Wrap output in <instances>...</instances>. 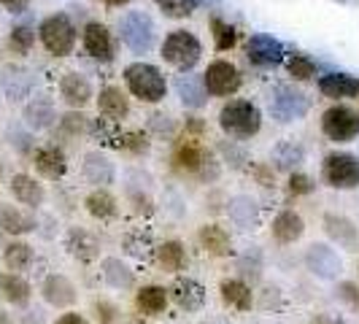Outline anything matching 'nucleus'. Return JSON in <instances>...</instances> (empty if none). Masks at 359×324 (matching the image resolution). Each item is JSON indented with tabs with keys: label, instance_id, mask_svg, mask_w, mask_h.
<instances>
[{
	"label": "nucleus",
	"instance_id": "nucleus-54",
	"mask_svg": "<svg viewBox=\"0 0 359 324\" xmlns=\"http://www.w3.org/2000/svg\"><path fill=\"white\" fill-rule=\"evenodd\" d=\"M203 324H230L227 319H208V322H203Z\"/></svg>",
	"mask_w": 359,
	"mask_h": 324
},
{
	"label": "nucleus",
	"instance_id": "nucleus-11",
	"mask_svg": "<svg viewBox=\"0 0 359 324\" xmlns=\"http://www.w3.org/2000/svg\"><path fill=\"white\" fill-rule=\"evenodd\" d=\"M168 295H170L173 303H176L181 311H187V313H198V311H203V306H205V287L200 284L198 278H189V276H179V278L170 284Z\"/></svg>",
	"mask_w": 359,
	"mask_h": 324
},
{
	"label": "nucleus",
	"instance_id": "nucleus-6",
	"mask_svg": "<svg viewBox=\"0 0 359 324\" xmlns=\"http://www.w3.org/2000/svg\"><path fill=\"white\" fill-rule=\"evenodd\" d=\"M324 135L335 144H348L359 138V111L351 106H332L322 114Z\"/></svg>",
	"mask_w": 359,
	"mask_h": 324
},
{
	"label": "nucleus",
	"instance_id": "nucleus-26",
	"mask_svg": "<svg viewBox=\"0 0 359 324\" xmlns=\"http://www.w3.org/2000/svg\"><path fill=\"white\" fill-rule=\"evenodd\" d=\"M176 92H179L181 103L187 108H203L205 106V97H208L203 79L192 76V73H181L179 79H176Z\"/></svg>",
	"mask_w": 359,
	"mask_h": 324
},
{
	"label": "nucleus",
	"instance_id": "nucleus-35",
	"mask_svg": "<svg viewBox=\"0 0 359 324\" xmlns=\"http://www.w3.org/2000/svg\"><path fill=\"white\" fill-rule=\"evenodd\" d=\"M36 254H33V246L30 243H22V241H14L3 249V262L8 270H27L33 265Z\"/></svg>",
	"mask_w": 359,
	"mask_h": 324
},
{
	"label": "nucleus",
	"instance_id": "nucleus-4",
	"mask_svg": "<svg viewBox=\"0 0 359 324\" xmlns=\"http://www.w3.org/2000/svg\"><path fill=\"white\" fill-rule=\"evenodd\" d=\"M38 38L43 43V49L54 57H68L76 46V27L65 14H52L41 22Z\"/></svg>",
	"mask_w": 359,
	"mask_h": 324
},
{
	"label": "nucleus",
	"instance_id": "nucleus-1",
	"mask_svg": "<svg viewBox=\"0 0 359 324\" xmlns=\"http://www.w3.org/2000/svg\"><path fill=\"white\" fill-rule=\"evenodd\" d=\"M219 127L238 141H246L259 133L262 127V111L249 100H230L219 111Z\"/></svg>",
	"mask_w": 359,
	"mask_h": 324
},
{
	"label": "nucleus",
	"instance_id": "nucleus-39",
	"mask_svg": "<svg viewBox=\"0 0 359 324\" xmlns=\"http://www.w3.org/2000/svg\"><path fill=\"white\" fill-rule=\"evenodd\" d=\"M211 30H214V43L219 52L233 49L235 41H238V33H235L233 25H227V22H222V19H214V22H211Z\"/></svg>",
	"mask_w": 359,
	"mask_h": 324
},
{
	"label": "nucleus",
	"instance_id": "nucleus-30",
	"mask_svg": "<svg viewBox=\"0 0 359 324\" xmlns=\"http://www.w3.org/2000/svg\"><path fill=\"white\" fill-rule=\"evenodd\" d=\"M0 295L11 306H27L33 292H30V284L19 273H6V276H0Z\"/></svg>",
	"mask_w": 359,
	"mask_h": 324
},
{
	"label": "nucleus",
	"instance_id": "nucleus-46",
	"mask_svg": "<svg viewBox=\"0 0 359 324\" xmlns=\"http://www.w3.org/2000/svg\"><path fill=\"white\" fill-rule=\"evenodd\" d=\"M116 306L114 303H108V300H97L95 303V316H97V322L100 324H114L116 322Z\"/></svg>",
	"mask_w": 359,
	"mask_h": 324
},
{
	"label": "nucleus",
	"instance_id": "nucleus-32",
	"mask_svg": "<svg viewBox=\"0 0 359 324\" xmlns=\"http://www.w3.org/2000/svg\"><path fill=\"white\" fill-rule=\"evenodd\" d=\"M157 259L168 273H179L187 268V252L181 241H165L157 246Z\"/></svg>",
	"mask_w": 359,
	"mask_h": 324
},
{
	"label": "nucleus",
	"instance_id": "nucleus-51",
	"mask_svg": "<svg viewBox=\"0 0 359 324\" xmlns=\"http://www.w3.org/2000/svg\"><path fill=\"white\" fill-rule=\"evenodd\" d=\"M57 324H87V319H84L81 313H62V316L57 319Z\"/></svg>",
	"mask_w": 359,
	"mask_h": 324
},
{
	"label": "nucleus",
	"instance_id": "nucleus-31",
	"mask_svg": "<svg viewBox=\"0 0 359 324\" xmlns=\"http://www.w3.org/2000/svg\"><path fill=\"white\" fill-rule=\"evenodd\" d=\"M168 289L165 287H157V284H149V287L138 289V295H135V303H138V308L144 311V313H149V316H157V313H162L165 308H168Z\"/></svg>",
	"mask_w": 359,
	"mask_h": 324
},
{
	"label": "nucleus",
	"instance_id": "nucleus-49",
	"mask_svg": "<svg viewBox=\"0 0 359 324\" xmlns=\"http://www.w3.org/2000/svg\"><path fill=\"white\" fill-rule=\"evenodd\" d=\"M311 324H346V319L338 316V313H319Z\"/></svg>",
	"mask_w": 359,
	"mask_h": 324
},
{
	"label": "nucleus",
	"instance_id": "nucleus-36",
	"mask_svg": "<svg viewBox=\"0 0 359 324\" xmlns=\"http://www.w3.org/2000/svg\"><path fill=\"white\" fill-rule=\"evenodd\" d=\"M176 162H179V168H184V170H200L208 162V154H205V149L198 141L187 138L179 146V151H176Z\"/></svg>",
	"mask_w": 359,
	"mask_h": 324
},
{
	"label": "nucleus",
	"instance_id": "nucleus-50",
	"mask_svg": "<svg viewBox=\"0 0 359 324\" xmlns=\"http://www.w3.org/2000/svg\"><path fill=\"white\" fill-rule=\"evenodd\" d=\"M22 324H46V319H43V311H27L25 313V319H22Z\"/></svg>",
	"mask_w": 359,
	"mask_h": 324
},
{
	"label": "nucleus",
	"instance_id": "nucleus-47",
	"mask_svg": "<svg viewBox=\"0 0 359 324\" xmlns=\"http://www.w3.org/2000/svg\"><path fill=\"white\" fill-rule=\"evenodd\" d=\"M335 295H338V300L348 303V306H354V308L359 306V289H357V284H351V281H343V284H338Z\"/></svg>",
	"mask_w": 359,
	"mask_h": 324
},
{
	"label": "nucleus",
	"instance_id": "nucleus-41",
	"mask_svg": "<svg viewBox=\"0 0 359 324\" xmlns=\"http://www.w3.org/2000/svg\"><path fill=\"white\" fill-rule=\"evenodd\" d=\"M33 41H36V33L30 27H14L8 36V49L14 54H27L33 49Z\"/></svg>",
	"mask_w": 359,
	"mask_h": 324
},
{
	"label": "nucleus",
	"instance_id": "nucleus-16",
	"mask_svg": "<svg viewBox=\"0 0 359 324\" xmlns=\"http://www.w3.org/2000/svg\"><path fill=\"white\" fill-rule=\"evenodd\" d=\"M33 165L36 170L49 181H60L68 170V160H65V151L57 149V146H43L33 154Z\"/></svg>",
	"mask_w": 359,
	"mask_h": 324
},
{
	"label": "nucleus",
	"instance_id": "nucleus-40",
	"mask_svg": "<svg viewBox=\"0 0 359 324\" xmlns=\"http://www.w3.org/2000/svg\"><path fill=\"white\" fill-rule=\"evenodd\" d=\"M157 6L162 8L165 17H173V19H184L189 17L195 8H198L200 0H154Z\"/></svg>",
	"mask_w": 359,
	"mask_h": 324
},
{
	"label": "nucleus",
	"instance_id": "nucleus-3",
	"mask_svg": "<svg viewBox=\"0 0 359 324\" xmlns=\"http://www.w3.org/2000/svg\"><path fill=\"white\" fill-rule=\"evenodd\" d=\"M160 52L168 65H173V68L187 73L200 62L203 46H200V41L189 30H173V33L165 36Z\"/></svg>",
	"mask_w": 359,
	"mask_h": 324
},
{
	"label": "nucleus",
	"instance_id": "nucleus-44",
	"mask_svg": "<svg viewBox=\"0 0 359 324\" xmlns=\"http://www.w3.org/2000/svg\"><path fill=\"white\" fill-rule=\"evenodd\" d=\"M313 189H316V184L306 173H292L289 176V192L292 195H311Z\"/></svg>",
	"mask_w": 359,
	"mask_h": 324
},
{
	"label": "nucleus",
	"instance_id": "nucleus-34",
	"mask_svg": "<svg viewBox=\"0 0 359 324\" xmlns=\"http://www.w3.org/2000/svg\"><path fill=\"white\" fill-rule=\"evenodd\" d=\"M84 205H87V211H90L95 219H114L116 211H119V208H116V198H114L111 192H106L103 187L95 189L92 195H87Z\"/></svg>",
	"mask_w": 359,
	"mask_h": 324
},
{
	"label": "nucleus",
	"instance_id": "nucleus-29",
	"mask_svg": "<svg viewBox=\"0 0 359 324\" xmlns=\"http://www.w3.org/2000/svg\"><path fill=\"white\" fill-rule=\"evenodd\" d=\"M97 106H100V114H103L106 119H114V122L125 119L127 114H130V103H127L125 92L119 90V87H106V90H100Z\"/></svg>",
	"mask_w": 359,
	"mask_h": 324
},
{
	"label": "nucleus",
	"instance_id": "nucleus-8",
	"mask_svg": "<svg viewBox=\"0 0 359 324\" xmlns=\"http://www.w3.org/2000/svg\"><path fill=\"white\" fill-rule=\"evenodd\" d=\"M119 36L135 54H144L154 46V22L144 11H127L119 22Z\"/></svg>",
	"mask_w": 359,
	"mask_h": 324
},
{
	"label": "nucleus",
	"instance_id": "nucleus-56",
	"mask_svg": "<svg viewBox=\"0 0 359 324\" xmlns=\"http://www.w3.org/2000/svg\"><path fill=\"white\" fill-rule=\"evenodd\" d=\"M0 324H11V319H8L6 313H0Z\"/></svg>",
	"mask_w": 359,
	"mask_h": 324
},
{
	"label": "nucleus",
	"instance_id": "nucleus-9",
	"mask_svg": "<svg viewBox=\"0 0 359 324\" xmlns=\"http://www.w3.org/2000/svg\"><path fill=\"white\" fill-rule=\"evenodd\" d=\"M203 84L214 97H230L241 90V73L230 60H214L203 73Z\"/></svg>",
	"mask_w": 359,
	"mask_h": 324
},
{
	"label": "nucleus",
	"instance_id": "nucleus-14",
	"mask_svg": "<svg viewBox=\"0 0 359 324\" xmlns=\"http://www.w3.org/2000/svg\"><path fill=\"white\" fill-rule=\"evenodd\" d=\"M65 249L79 262H95L100 254V241L84 227H71L65 235Z\"/></svg>",
	"mask_w": 359,
	"mask_h": 324
},
{
	"label": "nucleus",
	"instance_id": "nucleus-55",
	"mask_svg": "<svg viewBox=\"0 0 359 324\" xmlns=\"http://www.w3.org/2000/svg\"><path fill=\"white\" fill-rule=\"evenodd\" d=\"M106 3H108V6H125L127 0H106Z\"/></svg>",
	"mask_w": 359,
	"mask_h": 324
},
{
	"label": "nucleus",
	"instance_id": "nucleus-12",
	"mask_svg": "<svg viewBox=\"0 0 359 324\" xmlns=\"http://www.w3.org/2000/svg\"><path fill=\"white\" fill-rule=\"evenodd\" d=\"M246 57H249L252 65H259V68L278 65V62L284 60V43L276 41L273 36L257 33V36H252L249 43H246Z\"/></svg>",
	"mask_w": 359,
	"mask_h": 324
},
{
	"label": "nucleus",
	"instance_id": "nucleus-52",
	"mask_svg": "<svg viewBox=\"0 0 359 324\" xmlns=\"http://www.w3.org/2000/svg\"><path fill=\"white\" fill-rule=\"evenodd\" d=\"M0 3H3L6 8H11L14 14H22V11H25V6H27L25 0H0Z\"/></svg>",
	"mask_w": 359,
	"mask_h": 324
},
{
	"label": "nucleus",
	"instance_id": "nucleus-42",
	"mask_svg": "<svg viewBox=\"0 0 359 324\" xmlns=\"http://www.w3.org/2000/svg\"><path fill=\"white\" fill-rule=\"evenodd\" d=\"M238 270H241L243 276L257 278V276H259V270H262V252H259L257 246H249V249L243 252V257L238 259Z\"/></svg>",
	"mask_w": 359,
	"mask_h": 324
},
{
	"label": "nucleus",
	"instance_id": "nucleus-13",
	"mask_svg": "<svg viewBox=\"0 0 359 324\" xmlns=\"http://www.w3.org/2000/svg\"><path fill=\"white\" fill-rule=\"evenodd\" d=\"M227 214H230V222H233L238 230L252 233V230L259 227L262 208H259V203H257L252 195H235V198L227 203Z\"/></svg>",
	"mask_w": 359,
	"mask_h": 324
},
{
	"label": "nucleus",
	"instance_id": "nucleus-7",
	"mask_svg": "<svg viewBox=\"0 0 359 324\" xmlns=\"http://www.w3.org/2000/svg\"><path fill=\"white\" fill-rule=\"evenodd\" d=\"M324 181L332 189H357L359 187V157L346 154V151H335L324 157Z\"/></svg>",
	"mask_w": 359,
	"mask_h": 324
},
{
	"label": "nucleus",
	"instance_id": "nucleus-2",
	"mask_svg": "<svg viewBox=\"0 0 359 324\" xmlns=\"http://www.w3.org/2000/svg\"><path fill=\"white\" fill-rule=\"evenodd\" d=\"M125 84L133 97L141 103H160L168 92V81L157 65L149 62H133L125 68Z\"/></svg>",
	"mask_w": 359,
	"mask_h": 324
},
{
	"label": "nucleus",
	"instance_id": "nucleus-57",
	"mask_svg": "<svg viewBox=\"0 0 359 324\" xmlns=\"http://www.w3.org/2000/svg\"><path fill=\"white\" fill-rule=\"evenodd\" d=\"M3 235H6V230H3V227H0V249H3Z\"/></svg>",
	"mask_w": 359,
	"mask_h": 324
},
{
	"label": "nucleus",
	"instance_id": "nucleus-25",
	"mask_svg": "<svg viewBox=\"0 0 359 324\" xmlns=\"http://www.w3.org/2000/svg\"><path fill=\"white\" fill-rule=\"evenodd\" d=\"M100 270H103V278H106V284L111 289H122L125 292V289L135 287V273L119 257H106L100 262Z\"/></svg>",
	"mask_w": 359,
	"mask_h": 324
},
{
	"label": "nucleus",
	"instance_id": "nucleus-21",
	"mask_svg": "<svg viewBox=\"0 0 359 324\" xmlns=\"http://www.w3.org/2000/svg\"><path fill=\"white\" fill-rule=\"evenodd\" d=\"M84 179L90 181V184H95L97 189H100V187H108V184H114V179H116L114 162L108 160L106 154H100V151L84 154Z\"/></svg>",
	"mask_w": 359,
	"mask_h": 324
},
{
	"label": "nucleus",
	"instance_id": "nucleus-10",
	"mask_svg": "<svg viewBox=\"0 0 359 324\" xmlns=\"http://www.w3.org/2000/svg\"><path fill=\"white\" fill-rule=\"evenodd\" d=\"M306 268L316 278H322V281H335L343 270V259L332 246H327V243H311L306 252Z\"/></svg>",
	"mask_w": 359,
	"mask_h": 324
},
{
	"label": "nucleus",
	"instance_id": "nucleus-5",
	"mask_svg": "<svg viewBox=\"0 0 359 324\" xmlns=\"http://www.w3.org/2000/svg\"><path fill=\"white\" fill-rule=\"evenodd\" d=\"M311 108V100H308L306 92L294 90L289 84H278L270 92V114L276 122L281 125H289V122H300Z\"/></svg>",
	"mask_w": 359,
	"mask_h": 324
},
{
	"label": "nucleus",
	"instance_id": "nucleus-24",
	"mask_svg": "<svg viewBox=\"0 0 359 324\" xmlns=\"http://www.w3.org/2000/svg\"><path fill=\"white\" fill-rule=\"evenodd\" d=\"M11 195H14L22 205H27V208H38V205H43V200H46L43 187H41L36 179H30L27 173H17V176L11 179Z\"/></svg>",
	"mask_w": 359,
	"mask_h": 324
},
{
	"label": "nucleus",
	"instance_id": "nucleus-37",
	"mask_svg": "<svg viewBox=\"0 0 359 324\" xmlns=\"http://www.w3.org/2000/svg\"><path fill=\"white\" fill-rule=\"evenodd\" d=\"M25 119H27V125L36 127V130H46V127L52 125L54 119V106L49 97H38V100H33L30 106L25 108Z\"/></svg>",
	"mask_w": 359,
	"mask_h": 324
},
{
	"label": "nucleus",
	"instance_id": "nucleus-45",
	"mask_svg": "<svg viewBox=\"0 0 359 324\" xmlns=\"http://www.w3.org/2000/svg\"><path fill=\"white\" fill-rule=\"evenodd\" d=\"M146 246H149V235H144V230L125 235V249L130 254H135V257H146Z\"/></svg>",
	"mask_w": 359,
	"mask_h": 324
},
{
	"label": "nucleus",
	"instance_id": "nucleus-22",
	"mask_svg": "<svg viewBox=\"0 0 359 324\" xmlns=\"http://www.w3.org/2000/svg\"><path fill=\"white\" fill-rule=\"evenodd\" d=\"M273 238L278 241V243H294V241H300L303 233H306V222H303V216L294 214V211H281V214L273 219Z\"/></svg>",
	"mask_w": 359,
	"mask_h": 324
},
{
	"label": "nucleus",
	"instance_id": "nucleus-20",
	"mask_svg": "<svg viewBox=\"0 0 359 324\" xmlns=\"http://www.w3.org/2000/svg\"><path fill=\"white\" fill-rule=\"evenodd\" d=\"M324 230H327V235H330L338 246L348 249V252L357 249L359 233H357V227H354L351 219H346V216H341V214H327L324 216Z\"/></svg>",
	"mask_w": 359,
	"mask_h": 324
},
{
	"label": "nucleus",
	"instance_id": "nucleus-15",
	"mask_svg": "<svg viewBox=\"0 0 359 324\" xmlns=\"http://www.w3.org/2000/svg\"><path fill=\"white\" fill-rule=\"evenodd\" d=\"M43 300L54 308H68L76 303V287H73L71 278H65L62 273H52L43 278V287H41Z\"/></svg>",
	"mask_w": 359,
	"mask_h": 324
},
{
	"label": "nucleus",
	"instance_id": "nucleus-33",
	"mask_svg": "<svg viewBox=\"0 0 359 324\" xmlns=\"http://www.w3.org/2000/svg\"><path fill=\"white\" fill-rule=\"evenodd\" d=\"M270 160H273V165L278 170H294L300 162L306 160V151H303V146L292 144V141H281V144L273 149Z\"/></svg>",
	"mask_w": 359,
	"mask_h": 324
},
{
	"label": "nucleus",
	"instance_id": "nucleus-17",
	"mask_svg": "<svg viewBox=\"0 0 359 324\" xmlns=\"http://www.w3.org/2000/svg\"><path fill=\"white\" fill-rule=\"evenodd\" d=\"M60 95H62V100L68 106L84 108L92 100V84L87 81V76L71 71L60 79Z\"/></svg>",
	"mask_w": 359,
	"mask_h": 324
},
{
	"label": "nucleus",
	"instance_id": "nucleus-18",
	"mask_svg": "<svg viewBox=\"0 0 359 324\" xmlns=\"http://www.w3.org/2000/svg\"><path fill=\"white\" fill-rule=\"evenodd\" d=\"M81 41H84V49H87V54H90V57H95V60H103V62H108V60L114 57V43H111V33H108L106 25H100V22H90V25L84 27V36H81Z\"/></svg>",
	"mask_w": 359,
	"mask_h": 324
},
{
	"label": "nucleus",
	"instance_id": "nucleus-43",
	"mask_svg": "<svg viewBox=\"0 0 359 324\" xmlns=\"http://www.w3.org/2000/svg\"><path fill=\"white\" fill-rule=\"evenodd\" d=\"M119 149L133 151V154H146L149 151V141H146L144 133H125V135H119Z\"/></svg>",
	"mask_w": 359,
	"mask_h": 324
},
{
	"label": "nucleus",
	"instance_id": "nucleus-19",
	"mask_svg": "<svg viewBox=\"0 0 359 324\" xmlns=\"http://www.w3.org/2000/svg\"><path fill=\"white\" fill-rule=\"evenodd\" d=\"M319 92L324 97L343 100V97H359V79L348 73H327L319 79Z\"/></svg>",
	"mask_w": 359,
	"mask_h": 324
},
{
	"label": "nucleus",
	"instance_id": "nucleus-27",
	"mask_svg": "<svg viewBox=\"0 0 359 324\" xmlns=\"http://www.w3.org/2000/svg\"><path fill=\"white\" fill-rule=\"evenodd\" d=\"M219 292H222L224 306L238 308V311H249L252 303H254L252 287H249V284H243L241 278H224V281L219 284Z\"/></svg>",
	"mask_w": 359,
	"mask_h": 324
},
{
	"label": "nucleus",
	"instance_id": "nucleus-53",
	"mask_svg": "<svg viewBox=\"0 0 359 324\" xmlns=\"http://www.w3.org/2000/svg\"><path fill=\"white\" fill-rule=\"evenodd\" d=\"M257 179L262 181V187H270V184H273V179H270V170H268V168H257Z\"/></svg>",
	"mask_w": 359,
	"mask_h": 324
},
{
	"label": "nucleus",
	"instance_id": "nucleus-23",
	"mask_svg": "<svg viewBox=\"0 0 359 324\" xmlns=\"http://www.w3.org/2000/svg\"><path fill=\"white\" fill-rule=\"evenodd\" d=\"M200 246L214 257H230L233 254V241H230V233L219 224H203L198 233Z\"/></svg>",
	"mask_w": 359,
	"mask_h": 324
},
{
	"label": "nucleus",
	"instance_id": "nucleus-28",
	"mask_svg": "<svg viewBox=\"0 0 359 324\" xmlns=\"http://www.w3.org/2000/svg\"><path fill=\"white\" fill-rule=\"evenodd\" d=\"M0 227L8 235H27L36 230V219H33V214L22 211L17 205H3L0 208Z\"/></svg>",
	"mask_w": 359,
	"mask_h": 324
},
{
	"label": "nucleus",
	"instance_id": "nucleus-48",
	"mask_svg": "<svg viewBox=\"0 0 359 324\" xmlns=\"http://www.w3.org/2000/svg\"><path fill=\"white\" fill-rule=\"evenodd\" d=\"M60 125H62V130L68 133V135H79V133H84V116L81 114H65L62 119H60Z\"/></svg>",
	"mask_w": 359,
	"mask_h": 324
},
{
	"label": "nucleus",
	"instance_id": "nucleus-38",
	"mask_svg": "<svg viewBox=\"0 0 359 324\" xmlns=\"http://www.w3.org/2000/svg\"><path fill=\"white\" fill-rule=\"evenodd\" d=\"M287 68H289V76L294 81H308V79L316 76V65H313V60L306 57V54H292L287 60Z\"/></svg>",
	"mask_w": 359,
	"mask_h": 324
}]
</instances>
